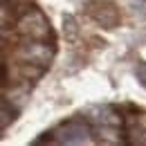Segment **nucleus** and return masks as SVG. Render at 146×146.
<instances>
[{
	"mask_svg": "<svg viewBox=\"0 0 146 146\" xmlns=\"http://www.w3.org/2000/svg\"><path fill=\"white\" fill-rule=\"evenodd\" d=\"M50 133V139L52 144H94L97 139L92 137L94 130H92V124L86 121L83 117L81 119H68L63 124L54 126Z\"/></svg>",
	"mask_w": 146,
	"mask_h": 146,
	"instance_id": "f257e3e1",
	"label": "nucleus"
},
{
	"mask_svg": "<svg viewBox=\"0 0 146 146\" xmlns=\"http://www.w3.org/2000/svg\"><path fill=\"white\" fill-rule=\"evenodd\" d=\"M34 7V0H2V27H9V20L16 23Z\"/></svg>",
	"mask_w": 146,
	"mask_h": 146,
	"instance_id": "423d86ee",
	"label": "nucleus"
},
{
	"mask_svg": "<svg viewBox=\"0 0 146 146\" xmlns=\"http://www.w3.org/2000/svg\"><path fill=\"white\" fill-rule=\"evenodd\" d=\"M126 144L128 146H146V128L126 133Z\"/></svg>",
	"mask_w": 146,
	"mask_h": 146,
	"instance_id": "9d476101",
	"label": "nucleus"
},
{
	"mask_svg": "<svg viewBox=\"0 0 146 146\" xmlns=\"http://www.w3.org/2000/svg\"><path fill=\"white\" fill-rule=\"evenodd\" d=\"M18 112H20V108H16L7 97H2V119H0V130L5 133L7 128H9V124L18 117Z\"/></svg>",
	"mask_w": 146,
	"mask_h": 146,
	"instance_id": "6e6552de",
	"label": "nucleus"
},
{
	"mask_svg": "<svg viewBox=\"0 0 146 146\" xmlns=\"http://www.w3.org/2000/svg\"><path fill=\"white\" fill-rule=\"evenodd\" d=\"M83 119L90 121L92 126H101V124H112V126H124V117L115 106H90L83 112Z\"/></svg>",
	"mask_w": 146,
	"mask_h": 146,
	"instance_id": "39448f33",
	"label": "nucleus"
},
{
	"mask_svg": "<svg viewBox=\"0 0 146 146\" xmlns=\"http://www.w3.org/2000/svg\"><path fill=\"white\" fill-rule=\"evenodd\" d=\"M94 130V139L99 144H108V146H117V144H126V133L124 126H112V124H101V126H92Z\"/></svg>",
	"mask_w": 146,
	"mask_h": 146,
	"instance_id": "0eeeda50",
	"label": "nucleus"
},
{
	"mask_svg": "<svg viewBox=\"0 0 146 146\" xmlns=\"http://www.w3.org/2000/svg\"><path fill=\"white\" fill-rule=\"evenodd\" d=\"M63 34H65V40H70V43L76 40V36H79V25H76L74 16H63Z\"/></svg>",
	"mask_w": 146,
	"mask_h": 146,
	"instance_id": "1a4fd4ad",
	"label": "nucleus"
},
{
	"mask_svg": "<svg viewBox=\"0 0 146 146\" xmlns=\"http://www.w3.org/2000/svg\"><path fill=\"white\" fill-rule=\"evenodd\" d=\"M14 29H16L18 36L29 38V40H50V43H54L52 25H50L47 16L38 7H34L32 11H27L25 16H20L14 23Z\"/></svg>",
	"mask_w": 146,
	"mask_h": 146,
	"instance_id": "7ed1b4c3",
	"label": "nucleus"
},
{
	"mask_svg": "<svg viewBox=\"0 0 146 146\" xmlns=\"http://www.w3.org/2000/svg\"><path fill=\"white\" fill-rule=\"evenodd\" d=\"M83 11L90 20H94L99 27L104 29H115L119 27L121 23V14H119V7L112 2V0H86L83 5Z\"/></svg>",
	"mask_w": 146,
	"mask_h": 146,
	"instance_id": "20e7f679",
	"label": "nucleus"
},
{
	"mask_svg": "<svg viewBox=\"0 0 146 146\" xmlns=\"http://www.w3.org/2000/svg\"><path fill=\"white\" fill-rule=\"evenodd\" d=\"M135 76H137L139 86L146 88V63H137V65H135Z\"/></svg>",
	"mask_w": 146,
	"mask_h": 146,
	"instance_id": "9b49d317",
	"label": "nucleus"
},
{
	"mask_svg": "<svg viewBox=\"0 0 146 146\" xmlns=\"http://www.w3.org/2000/svg\"><path fill=\"white\" fill-rule=\"evenodd\" d=\"M56 56V45L50 40H29V38L18 36V43L14 45L11 58L14 61H29L50 68Z\"/></svg>",
	"mask_w": 146,
	"mask_h": 146,
	"instance_id": "f03ea898",
	"label": "nucleus"
}]
</instances>
